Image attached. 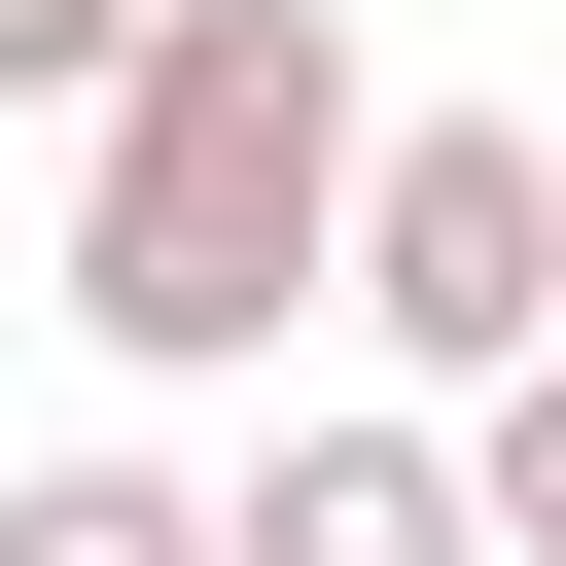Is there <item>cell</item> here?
I'll return each mask as SVG.
<instances>
[{
    "mask_svg": "<svg viewBox=\"0 0 566 566\" xmlns=\"http://www.w3.org/2000/svg\"><path fill=\"white\" fill-rule=\"evenodd\" d=\"M212 566H495V495H460V424H283L212 495Z\"/></svg>",
    "mask_w": 566,
    "mask_h": 566,
    "instance_id": "3",
    "label": "cell"
},
{
    "mask_svg": "<svg viewBox=\"0 0 566 566\" xmlns=\"http://www.w3.org/2000/svg\"><path fill=\"white\" fill-rule=\"evenodd\" d=\"M106 177H71V318L142 389H248L318 318V212H354V0H142L106 71Z\"/></svg>",
    "mask_w": 566,
    "mask_h": 566,
    "instance_id": "1",
    "label": "cell"
},
{
    "mask_svg": "<svg viewBox=\"0 0 566 566\" xmlns=\"http://www.w3.org/2000/svg\"><path fill=\"white\" fill-rule=\"evenodd\" d=\"M0 566H212L177 460H0Z\"/></svg>",
    "mask_w": 566,
    "mask_h": 566,
    "instance_id": "4",
    "label": "cell"
},
{
    "mask_svg": "<svg viewBox=\"0 0 566 566\" xmlns=\"http://www.w3.org/2000/svg\"><path fill=\"white\" fill-rule=\"evenodd\" d=\"M106 35H142V0H0V106H71V71H106Z\"/></svg>",
    "mask_w": 566,
    "mask_h": 566,
    "instance_id": "5",
    "label": "cell"
},
{
    "mask_svg": "<svg viewBox=\"0 0 566 566\" xmlns=\"http://www.w3.org/2000/svg\"><path fill=\"white\" fill-rule=\"evenodd\" d=\"M318 283H354L424 389H531V354H566V142H531V106H354Z\"/></svg>",
    "mask_w": 566,
    "mask_h": 566,
    "instance_id": "2",
    "label": "cell"
}]
</instances>
